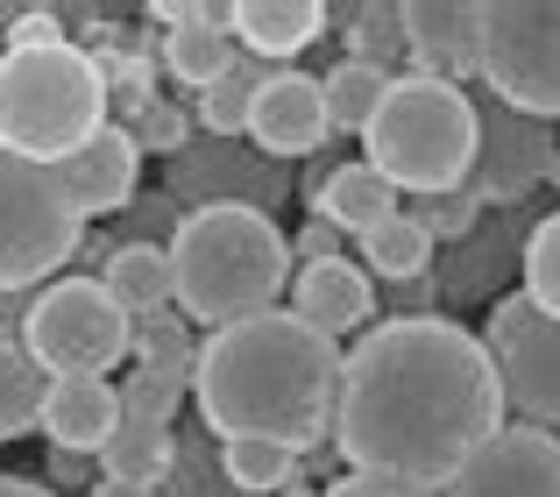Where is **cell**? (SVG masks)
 I'll return each mask as SVG.
<instances>
[{
	"label": "cell",
	"instance_id": "30",
	"mask_svg": "<svg viewBox=\"0 0 560 497\" xmlns=\"http://www.w3.org/2000/svg\"><path fill=\"white\" fill-rule=\"evenodd\" d=\"M348 22H355V28H341V36H348V57H355V65L390 71V57L411 50V43H405V8H355Z\"/></svg>",
	"mask_w": 560,
	"mask_h": 497
},
{
	"label": "cell",
	"instance_id": "10",
	"mask_svg": "<svg viewBox=\"0 0 560 497\" xmlns=\"http://www.w3.org/2000/svg\"><path fill=\"white\" fill-rule=\"evenodd\" d=\"M553 164H560L553 122H533V114L504 107V100L482 85V100H476V164H468L462 193L476 199L482 213H504V207H525V199L553 178Z\"/></svg>",
	"mask_w": 560,
	"mask_h": 497
},
{
	"label": "cell",
	"instance_id": "9",
	"mask_svg": "<svg viewBox=\"0 0 560 497\" xmlns=\"http://www.w3.org/2000/svg\"><path fill=\"white\" fill-rule=\"evenodd\" d=\"M482 348L497 356L504 405L518 413V427L560 434V320H547L525 291H504L482 320Z\"/></svg>",
	"mask_w": 560,
	"mask_h": 497
},
{
	"label": "cell",
	"instance_id": "34",
	"mask_svg": "<svg viewBox=\"0 0 560 497\" xmlns=\"http://www.w3.org/2000/svg\"><path fill=\"white\" fill-rule=\"evenodd\" d=\"M128 136H136L142 157H178L191 142V122H185V107H171V100H142V114H136Z\"/></svg>",
	"mask_w": 560,
	"mask_h": 497
},
{
	"label": "cell",
	"instance_id": "19",
	"mask_svg": "<svg viewBox=\"0 0 560 497\" xmlns=\"http://www.w3.org/2000/svg\"><path fill=\"white\" fill-rule=\"evenodd\" d=\"M100 285L114 291V305H121L136 327L142 320H164L171 305H178V263H171V242H121V248H107Z\"/></svg>",
	"mask_w": 560,
	"mask_h": 497
},
{
	"label": "cell",
	"instance_id": "6",
	"mask_svg": "<svg viewBox=\"0 0 560 497\" xmlns=\"http://www.w3.org/2000/svg\"><path fill=\"white\" fill-rule=\"evenodd\" d=\"M85 248V213L50 164H28L0 142V291H43Z\"/></svg>",
	"mask_w": 560,
	"mask_h": 497
},
{
	"label": "cell",
	"instance_id": "8",
	"mask_svg": "<svg viewBox=\"0 0 560 497\" xmlns=\"http://www.w3.org/2000/svg\"><path fill=\"white\" fill-rule=\"evenodd\" d=\"M482 85L533 122H560V0L482 8Z\"/></svg>",
	"mask_w": 560,
	"mask_h": 497
},
{
	"label": "cell",
	"instance_id": "3",
	"mask_svg": "<svg viewBox=\"0 0 560 497\" xmlns=\"http://www.w3.org/2000/svg\"><path fill=\"white\" fill-rule=\"evenodd\" d=\"M171 263H178V313L199 320L206 334L277 313V299L291 285V242L256 207L185 213L178 235H171Z\"/></svg>",
	"mask_w": 560,
	"mask_h": 497
},
{
	"label": "cell",
	"instance_id": "40",
	"mask_svg": "<svg viewBox=\"0 0 560 497\" xmlns=\"http://www.w3.org/2000/svg\"><path fill=\"white\" fill-rule=\"evenodd\" d=\"M85 462H100V455H71V448H50V484H85Z\"/></svg>",
	"mask_w": 560,
	"mask_h": 497
},
{
	"label": "cell",
	"instance_id": "24",
	"mask_svg": "<svg viewBox=\"0 0 560 497\" xmlns=\"http://www.w3.org/2000/svg\"><path fill=\"white\" fill-rule=\"evenodd\" d=\"M390 71L376 65H355V57H341V65L319 79V93H327V122L348 128V136H370V122L383 114V100H390Z\"/></svg>",
	"mask_w": 560,
	"mask_h": 497
},
{
	"label": "cell",
	"instance_id": "22",
	"mask_svg": "<svg viewBox=\"0 0 560 497\" xmlns=\"http://www.w3.org/2000/svg\"><path fill=\"white\" fill-rule=\"evenodd\" d=\"M171 462H178V441H171V427H150V419H128L114 427V441L100 448V476H114V484H164Z\"/></svg>",
	"mask_w": 560,
	"mask_h": 497
},
{
	"label": "cell",
	"instance_id": "41",
	"mask_svg": "<svg viewBox=\"0 0 560 497\" xmlns=\"http://www.w3.org/2000/svg\"><path fill=\"white\" fill-rule=\"evenodd\" d=\"M0 497H57V490L36 484V476H0Z\"/></svg>",
	"mask_w": 560,
	"mask_h": 497
},
{
	"label": "cell",
	"instance_id": "18",
	"mask_svg": "<svg viewBox=\"0 0 560 497\" xmlns=\"http://www.w3.org/2000/svg\"><path fill=\"white\" fill-rule=\"evenodd\" d=\"M121 427V384L107 377H50L43 398V441L71 448V455H100Z\"/></svg>",
	"mask_w": 560,
	"mask_h": 497
},
{
	"label": "cell",
	"instance_id": "32",
	"mask_svg": "<svg viewBox=\"0 0 560 497\" xmlns=\"http://www.w3.org/2000/svg\"><path fill=\"white\" fill-rule=\"evenodd\" d=\"M525 299L547 320H560V207L533 228V242H525Z\"/></svg>",
	"mask_w": 560,
	"mask_h": 497
},
{
	"label": "cell",
	"instance_id": "12",
	"mask_svg": "<svg viewBox=\"0 0 560 497\" xmlns=\"http://www.w3.org/2000/svg\"><path fill=\"white\" fill-rule=\"evenodd\" d=\"M447 497H560V434L547 427H504L468 455V470Z\"/></svg>",
	"mask_w": 560,
	"mask_h": 497
},
{
	"label": "cell",
	"instance_id": "31",
	"mask_svg": "<svg viewBox=\"0 0 560 497\" xmlns=\"http://www.w3.org/2000/svg\"><path fill=\"white\" fill-rule=\"evenodd\" d=\"M185 398H191V377H171V370H128L121 377V413L150 419V427H171Z\"/></svg>",
	"mask_w": 560,
	"mask_h": 497
},
{
	"label": "cell",
	"instance_id": "26",
	"mask_svg": "<svg viewBox=\"0 0 560 497\" xmlns=\"http://www.w3.org/2000/svg\"><path fill=\"white\" fill-rule=\"evenodd\" d=\"M355 256H362L370 277H383V285H411V277L433 270V235H425L411 213H397V221H383L376 235L355 242Z\"/></svg>",
	"mask_w": 560,
	"mask_h": 497
},
{
	"label": "cell",
	"instance_id": "2",
	"mask_svg": "<svg viewBox=\"0 0 560 497\" xmlns=\"http://www.w3.org/2000/svg\"><path fill=\"white\" fill-rule=\"evenodd\" d=\"M341 342L305 327L291 305L199 342V370H191V405H199L206 434L220 441H277V448H319L341 413Z\"/></svg>",
	"mask_w": 560,
	"mask_h": 497
},
{
	"label": "cell",
	"instance_id": "27",
	"mask_svg": "<svg viewBox=\"0 0 560 497\" xmlns=\"http://www.w3.org/2000/svg\"><path fill=\"white\" fill-rule=\"evenodd\" d=\"M234 28L228 22H199V28H178V36L164 43V71L191 93H206V85L220 79V71H234Z\"/></svg>",
	"mask_w": 560,
	"mask_h": 497
},
{
	"label": "cell",
	"instance_id": "7",
	"mask_svg": "<svg viewBox=\"0 0 560 497\" xmlns=\"http://www.w3.org/2000/svg\"><path fill=\"white\" fill-rule=\"evenodd\" d=\"M22 342L50 377H107L121 356H136V320L114 305L100 277H57L43 285Z\"/></svg>",
	"mask_w": 560,
	"mask_h": 497
},
{
	"label": "cell",
	"instance_id": "21",
	"mask_svg": "<svg viewBox=\"0 0 560 497\" xmlns=\"http://www.w3.org/2000/svg\"><path fill=\"white\" fill-rule=\"evenodd\" d=\"M313 221H334L341 235H376L383 221H397V185L376 164H341L327 178V193L313 199Z\"/></svg>",
	"mask_w": 560,
	"mask_h": 497
},
{
	"label": "cell",
	"instance_id": "1",
	"mask_svg": "<svg viewBox=\"0 0 560 497\" xmlns=\"http://www.w3.org/2000/svg\"><path fill=\"white\" fill-rule=\"evenodd\" d=\"M504 377L482 334L440 313H397L348 348L334 448L362 476L454 484L482 441L504 434Z\"/></svg>",
	"mask_w": 560,
	"mask_h": 497
},
{
	"label": "cell",
	"instance_id": "28",
	"mask_svg": "<svg viewBox=\"0 0 560 497\" xmlns=\"http://www.w3.org/2000/svg\"><path fill=\"white\" fill-rule=\"evenodd\" d=\"M220 470L242 497H284L299 484V448L277 441H220Z\"/></svg>",
	"mask_w": 560,
	"mask_h": 497
},
{
	"label": "cell",
	"instance_id": "39",
	"mask_svg": "<svg viewBox=\"0 0 560 497\" xmlns=\"http://www.w3.org/2000/svg\"><path fill=\"white\" fill-rule=\"evenodd\" d=\"M36 299H43V291H0V342H22V334H28Z\"/></svg>",
	"mask_w": 560,
	"mask_h": 497
},
{
	"label": "cell",
	"instance_id": "25",
	"mask_svg": "<svg viewBox=\"0 0 560 497\" xmlns=\"http://www.w3.org/2000/svg\"><path fill=\"white\" fill-rule=\"evenodd\" d=\"M43 398H50V370L28 356V342H0V441L43 427Z\"/></svg>",
	"mask_w": 560,
	"mask_h": 497
},
{
	"label": "cell",
	"instance_id": "29",
	"mask_svg": "<svg viewBox=\"0 0 560 497\" xmlns=\"http://www.w3.org/2000/svg\"><path fill=\"white\" fill-rule=\"evenodd\" d=\"M136 370H171V377H191V370H199V342H191L185 313L142 320V327H136Z\"/></svg>",
	"mask_w": 560,
	"mask_h": 497
},
{
	"label": "cell",
	"instance_id": "23",
	"mask_svg": "<svg viewBox=\"0 0 560 497\" xmlns=\"http://www.w3.org/2000/svg\"><path fill=\"white\" fill-rule=\"evenodd\" d=\"M270 85V65L262 57H234V71H220L213 85L199 93V128L206 136H220V142H234V136H248V122H256V93Z\"/></svg>",
	"mask_w": 560,
	"mask_h": 497
},
{
	"label": "cell",
	"instance_id": "33",
	"mask_svg": "<svg viewBox=\"0 0 560 497\" xmlns=\"http://www.w3.org/2000/svg\"><path fill=\"white\" fill-rule=\"evenodd\" d=\"M411 221H419L440 248H454V242H468L482 228V207L468 193H433V199H419V207H411Z\"/></svg>",
	"mask_w": 560,
	"mask_h": 497
},
{
	"label": "cell",
	"instance_id": "20",
	"mask_svg": "<svg viewBox=\"0 0 560 497\" xmlns=\"http://www.w3.org/2000/svg\"><path fill=\"white\" fill-rule=\"evenodd\" d=\"M228 28H234V43H242L248 57L277 65V57L305 50V43L327 28V8H319V0H234Z\"/></svg>",
	"mask_w": 560,
	"mask_h": 497
},
{
	"label": "cell",
	"instance_id": "35",
	"mask_svg": "<svg viewBox=\"0 0 560 497\" xmlns=\"http://www.w3.org/2000/svg\"><path fill=\"white\" fill-rule=\"evenodd\" d=\"M164 497H242L228 484V470L213 476V462H206V448L199 441H178V462H171V476H164Z\"/></svg>",
	"mask_w": 560,
	"mask_h": 497
},
{
	"label": "cell",
	"instance_id": "13",
	"mask_svg": "<svg viewBox=\"0 0 560 497\" xmlns=\"http://www.w3.org/2000/svg\"><path fill=\"white\" fill-rule=\"evenodd\" d=\"M533 228H539V221H525L518 207L482 213L476 235L433 256V285H440V299H454V305L490 299V305H497V299H504L497 285H504L511 270H525V242H533Z\"/></svg>",
	"mask_w": 560,
	"mask_h": 497
},
{
	"label": "cell",
	"instance_id": "38",
	"mask_svg": "<svg viewBox=\"0 0 560 497\" xmlns=\"http://www.w3.org/2000/svg\"><path fill=\"white\" fill-rule=\"evenodd\" d=\"M327 497H433V490L397 484V476H362V470H348V476H341V484H334Z\"/></svg>",
	"mask_w": 560,
	"mask_h": 497
},
{
	"label": "cell",
	"instance_id": "11",
	"mask_svg": "<svg viewBox=\"0 0 560 497\" xmlns=\"http://www.w3.org/2000/svg\"><path fill=\"white\" fill-rule=\"evenodd\" d=\"M164 193L178 199L185 213H206V207H256V213H270L277 199H291V178H284V164H270V157L256 150V142L242 150V142L206 136V142H185V150L171 157Z\"/></svg>",
	"mask_w": 560,
	"mask_h": 497
},
{
	"label": "cell",
	"instance_id": "42",
	"mask_svg": "<svg viewBox=\"0 0 560 497\" xmlns=\"http://www.w3.org/2000/svg\"><path fill=\"white\" fill-rule=\"evenodd\" d=\"M85 497H156V490H150V484H114V476H100Z\"/></svg>",
	"mask_w": 560,
	"mask_h": 497
},
{
	"label": "cell",
	"instance_id": "5",
	"mask_svg": "<svg viewBox=\"0 0 560 497\" xmlns=\"http://www.w3.org/2000/svg\"><path fill=\"white\" fill-rule=\"evenodd\" d=\"M362 164H376L397 193H462L476 164V93L447 79L405 71L362 136Z\"/></svg>",
	"mask_w": 560,
	"mask_h": 497
},
{
	"label": "cell",
	"instance_id": "36",
	"mask_svg": "<svg viewBox=\"0 0 560 497\" xmlns=\"http://www.w3.org/2000/svg\"><path fill=\"white\" fill-rule=\"evenodd\" d=\"M291 256H299L305 270H319V263H341V228H334V221H305L299 235H291Z\"/></svg>",
	"mask_w": 560,
	"mask_h": 497
},
{
	"label": "cell",
	"instance_id": "15",
	"mask_svg": "<svg viewBox=\"0 0 560 497\" xmlns=\"http://www.w3.org/2000/svg\"><path fill=\"white\" fill-rule=\"evenodd\" d=\"M327 93L305 71H270V85L256 93V122H248V142H256L270 164H291V157H319L327 142Z\"/></svg>",
	"mask_w": 560,
	"mask_h": 497
},
{
	"label": "cell",
	"instance_id": "16",
	"mask_svg": "<svg viewBox=\"0 0 560 497\" xmlns=\"http://www.w3.org/2000/svg\"><path fill=\"white\" fill-rule=\"evenodd\" d=\"M57 178H65L71 207L85 213V221H100V213H121L128 199H136V178H142V150L128 128H100L93 142H85L71 164H57Z\"/></svg>",
	"mask_w": 560,
	"mask_h": 497
},
{
	"label": "cell",
	"instance_id": "17",
	"mask_svg": "<svg viewBox=\"0 0 560 497\" xmlns=\"http://www.w3.org/2000/svg\"><path fill=\"white\" fill-rule=\"evenodd\" d=\"M291 313L305 320V327H319L327 342H341V334H370V313H376V277L362 270V263H319V270H299V285H291Z\"/></svg>",
	"mask_w": 560,
	"mask_h": 497
},
{
	"label": "cell",
	"instance_id": "14",
	"mask_svg": "<svg viewBox=\"0 0 560 497\" xmlns=\"http://www.w3.org/2000/svg\"><path fill=\"white\" fill-rule=\"evenodd\" d=\"M405 43L425 79H482V8L476 0H405Z\"/></svg>",
	"mask_w": 560,
	"mask_h": 497
},
{
	"label": "cell",
	"instance_id": "43",
	"mask_svg": "<svg viewBox=\"0 0 560 497\" xmlns=\"http://www.w3.org/2000/svg\"><path fill=\"white\" fill-rule=\"evenodd\" d=\"M284 497H327V490H313V484H291Z\"/></svg>",
	"mask_w": 560,
	"mask_h": 497
},
{
	"label": "cell",
	"instance_id": "4",
	"mask_svg": "<svg viewBox=\"0 0 560 497\" xmlns=\"http://www.w3.org/2000/svg\"><path fill=\"white\" fill-rule=\"evenodd\" d=\"M107 128V71L100 57L50 43V50H0V142L28 164H71Z\"/></svg>",
	"mask_w": 560,
	"mask_h": 497
},
{
	"label": "cell",
	"instance_id": "37",
	"mask_svg": "<svg viewBox=\"0 0 560 497\" xmlns=\"http://www.w3.org/2000/svg\"><path fill=\"white\" fill-rule=\"evenodd\" d=\"M50 43H65V28H57L50 8H22L8 28V50H50Z\"/></svg>",
	"mask_w": 560,
	"mask_h": 497
}]
</instances>
